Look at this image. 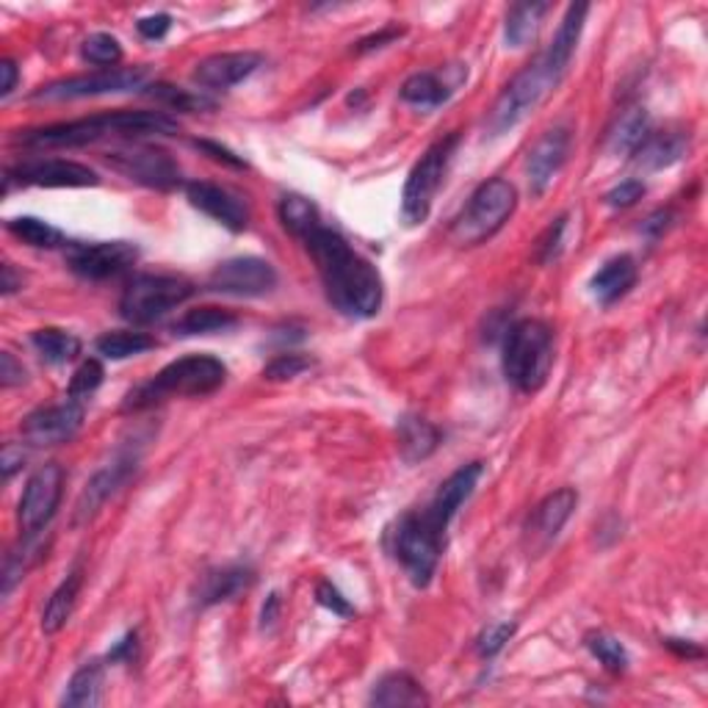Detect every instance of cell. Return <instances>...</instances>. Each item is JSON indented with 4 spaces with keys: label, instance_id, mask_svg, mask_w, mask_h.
Segmentation results:
<instances>
[{
    "label": "cell",
    "instance_id": "cell-1",
    "mask_svg": "<svg viewBox=\"0 0 708 708\" xmlns=\"http://www.w3.org/2000/svg\"><path fill=\"white\" fill-rule=\"evenodd\" d=\"M324 282L326 299L346 319H371L382 308V277L365 258H360L341 232L315 227L302 238Z\"/></svg>",
    "mask_w": 708,
    "mask_h": 708
},
{
    "label": "cell",
    "instance_id": "cell-2",
    "mask_svg": "<svg viewBox=\"0 0 708 708\" xmlns=\"http://www.w3.org/2000/svg\"><path fill=\"white\" fill-rule=\"evenodd\" d=\"M180 131L177 119L164 111H114V114L88 116V119L61 122V125L37 127L20 136L22 144L37 149L86 147L100 138H142V136H175Z\"/></svg>",
    "mask_w": 708,
    "mask_h": 708
},
{
    "label": "cell",
    "instance_id": "cell-3",
    "mask_svg": "<svg viewBox=\"0 0 708 708\" xmlns=\"http://www.w3.org/2000/svg\"><path fill=\"white\" fill-rule=\"evenodd\" d=\"M225 379L227 368L221 360L210 357V354H188V357H180L160 368L149 382L133 387L122 402V409L142 413V409L155 407L169 396H210L225 385Z\"/></svg>",
    "mask_w": 708,
    "mask_h": 708
},
{
    "label": "cell",
    "instance_id": "cell-4",
    "mask_svg": "<svg viewBox=\"0 0 708 708\" xmlns=\"http://www.w3.org/2000/svg\"><path fill=\"white\" fill-rule=\"evenodd\" d=\"M553 365V332L537 319L512 324L503 341V374L518 391L534 393L545 385Z\"/></svg>",
    "mask_w": 708,
    "mask_h": 708
},
{
    "label": "cell",
    "instance_id": "cell-5",
    "mask_svg": "<svg viewBox=\"0 0 708 708\" xmlns=\"http://www.w3.org/2000/svg\"><path fill=\"white\" fill-rule=\"evenodd\" d=\"M514 205H518V191L512 183L503 177L481 183L454 221L451 238L459 247H476V243L487 241L507 225L509 216L514 214Z\"/></svg>",
    "mask_w": 708,
    "mask_h": 708
},
{
    "label": "cell",
    "instance_id": "cell-6",
    "mask_svg": "<svg viewBox=\"0 0 708 708\" xmlns=\"http://www.w3.org/2000/svg\"><path fill=\"white\" fill-rule=\"evenodd\" d=\"M556 86L559 77L553 75L548 61L542 59V55L531 61V64L525 66L523 72H518V75L507 83V88L498 94L496 105H492L490 111V119H487V127H490L492 136H501V133L520 125L531 111H537L545 103V97Z\"/></svg>",
    "mask_w": 708,
    "mask_h": 708
},
{
    "label": "cell",
    "instance_id": "cell-7",
    "mask_svg": "<svg viewBox=\"0 0 708 708\" xmlns=\"http://www.w3.org/2000/svg\"><path fill=\"white\" fill-rule=\"evenodd\" d=\"M191 296L194 285L186 277L138 274L122 291L119 313L131 324H153Z\"/></svg>",
    "mask_w": 708,
    "mask_h": 708
},
{
    "label": "cell",
    "instance_id": "cell-8",
    "mask_svg": "<svg viewBox=\"0 0 708 708\" xmlns=\"http://www.w3.org/2000/svg\"><path fill=\"white\" fill-rule=\"evenodd\" d=\"M442 540L446 537L431 529L420 512L404 514L396 529L391 531L393 556L402 562L404 573L409 575L415 586H426L435 575L442 553Z\"/></svg>",
    "mask_w": 708,
    "mask_h": 708
},
{
    "label": "cell",
    "instance_id": "cell-9",
    "mask_svg": "<svg viewBox=\"0 0 708 708\" xmlns=\"http://www.w3.org/2000/svg\"><path fill=\"white\" fill-rule=\"evenodd\" d=\"M457 142V133L440 138V142L431 144V147L420 155L418 164L413 166L402 194V216L407 225H420V221H426L431 202H435L437 197V188H440L442 177H446L448 160H451Z\"/></svg>",
    "mask_w": 708,
    "mask_h": 708
},
{
    "label": "cell",
    "instance_id": "cell-10",
    "mask_svg": "<svg viewBox=\"0 0 708 708\" xmlns=\"http://www.w3.org/2000/svg\"><path fill=\"white\" fill-rule=\"evenodd\" d=\"M147 81V66H111V70L72 75L64 81L48 83L31 94L33 103H61V100L100 97V94H119L142 88Z\"/></svg>",
    "mask_w": 708,
    "mask_h": 708
},
{
    "label": "cell",
    "instance_id": "cell-11",
    "mask_svg": "<svg viewBox=\"0 0 708 708\" xmlns=\"http://www.w3.org/2000/svg\"><path fill=\"white\" fill-rule=\"evenodd\" d=\"M105 160L127 180L142 183L147 188L169 191V188L180 186V166L166 149L153 147V144H122V147L108 149Z\"/></svg>",
    "mask_w": 708,
    "mask_h": 708
},
{
    "label": "cell",
    "instance_id": "cell-12",
    "mask_svg": "<svg viewBox=\"0 0 708 708\" xmlns=\"http://www.w3.org/2000/svg\"><path fill=\"white\" fill-rule=\"evenodd\" d=\"M61 492H64V468L61 465L48 462L33 470L31 479L25 481V490H22L20 509H17L22 534H39L53 520L61 503Z\"/></svg>",
    "mask_w": 708,
    "mask_h": 708
},
{
    "label": "cell",
    "instance_id": "cell-13",
    "mask_svg": "<svg viewBox=\"0 0 708 708\" xmlns=\"http://www.w3.org/2000/svg\"><path fill=\"white\" fill-rule=\"evenodd\" d=\"M208 288L230 296H266L277 288V271L263 258H230L216 266L208 277Z\"/></svg>",
    "mask_w": 708,
    "mask_h": 708
},
{
    "label": "cell",
    "instance_id": "cell-14",
    "mask_svg": "<svg viewBox=\"0 0 708 708\" xmlns=\"http://www.w3.org/2000/svg\"><path fill=\"white\" fill-rule=\"evenodd\" d=\"M83 415H86V407H83L81 398L66 396V402L53 404V407H42L28 415L22 420L20 431L25 437V442H31L37 448L61 446V442L72 440L77 435V429L83 426Z\"/></svg>",
    "mask_w": 708,
    "mask_h": 708
},
{
    "label": "cell",
    "instance_id": "cell-15",
    "mask_svg": "<svg viewBox=\"0 0 708 708\" xmlns=\"http://www.w3.org/2000/svg\"><path fill=\"white\" fill-rule=\"evenodd\" d=\"M138 258L136 243L131 241H100L77 243L66 254V266L83 280H108L131 269Z\"/></svg>",
    "mask_w": 708,
    "mask_h": 708
},
{
    "label": "cell",
    "instance_id": "cell-16",
    "mask_svg": "<svg viewBox=\"0 0 708 708\" xmlns=\"http://www.w3.org/2000/svg\"><path fill=\"white\" fill-rule=\"evenodd\" d=\"M17 180L20 186H42V188H86L97 186V171L88 166L77 164V160L66 158H44V160H28V164L9 169L6 183Z\"/></svg>",
    "mask_w": 708,
    "mask_h": 708
},
{
    "label": "cell",
    "instance_id": "cell-17",
    "mask_svg": "<svg viewBox=\"0 0 708 708\" xmlns=\"http://www.w3.org/2000/svg\"><path fill=\"white\" fill-rule=\"evenodd\" d=\"M138 462V454L136 451H125V454H116L105 468H100L92 479L86 481V487L81 490L75 503V525L88 523L94 514L103 509V503L125 485L127 479L133 476Z\"/></svg>",
    "mask_w": 708,
    "mask_h": 708
},
{
    "label": "cell",
    "instance_id": "cell-18",
    "mask_svg": "<svg viewBox=\"0 0 708 708\" xmlns=\"http://www.w3.org/2000/svg\"><path fill=\"white\" fill-rule=\"evenodd\" d=\"M481 473H485L481 462H470V465H462V468L454 470V473L448 476V479L442 481L440 487H437V492H435V498H431L429 507L420 512L426 518V523L446 537L448 523H451L454 514L459 512V507L468 501L470 492L476 490Z\"/></svg>",
    "mask_w": 708,
    "mask_h": 708
},
{
    "label": "cell",
    "instance_id": "cell-19",
    "mask_svg": "<svg viewBox=\"0 0 708 708\" xmlns=\"http://www.w3.org/2000/svg\"><path fill=\"white\" fill-rule=\"evenodd\" d=\"M570 153V133L564 127H553V131L542 133L537 138L534 147L529 149V160H525V175H529V188L534 197L551 188V183L556 180L559 169L564 166Z\"/></svg>",
    "mask_w": 708,
    "mask_h": 708
},
{
    "label": "cell",
    "instance_id": "cell-20",
    "mask_svg": "<svg viewBox=\"0 0 708 708\" xmlns=\"http://www.w3.org/2000/svg\"><path fill=\"white\" fill-rule=\"evenodd\" d=\"M188 202L197 210H202L205 216L216 219L219 225H225L227 230L241 232L249 225V205L243 202L238 194H232L230 188L216 186V183H188L186 186Z\"/></svg>",
    "mask_w": 708,
    "mask_h": 708
},
{
    "label": "cell",
    "instance_id": "cell-21",
    "mask_svg": "<svg viewBox=\"0 0 708 708\" xmlns=\"http://www.w3.org/2000/svg\"><path fill=\"white\" fill-rule=\"evenodd\" d=\"M575 503H579V492L570 490V487H562V490L551 492V496H545L537 503L534 514L529 520V529H525V537H529L534 551H542V548H548L556 540L559 531L564 529V523L573 514Z\"/></svg>",
    "mask_w": 708,
    "mask_h": 708
},
{
    "label": "cell",
    "instance_id": "cell-22",
    "mask_svg": "<svg viewBox=\"0 0 708 708\" xmlns=\"http://www.w3.org/2000/svg\"><path fill=\"white\" fill-rule=\"evenodd\" d=\"M263 64L260 53H216L208 55L197 64L194 70V81L205 88H230L236 83H241L243 77L252 75L258 66Z\"/></svg>",
    "mask_w": 708,
    "mask_h": 708
},
{
    "label": "cell",
    "instance_id": "cell-23",
    "mask_svg": "<svg viewBox=\"0 0 708 708\" xmlns=\"http://www.w3.org/2000/svg\"><path fill=\"white\" fill-rule=\"evenodd\" d=\"M254 573L247 564H225V568L208 570L199 579L197 601L199 606H216V603L232 601L236 595L247 592L252 586Z\"/></svg>",
    "mask_w": 708,
    "mask_h": 708
},
{
    "label": "cell",
    "instance_id": "cell-24",
    "mask_svg": "<svg viewBox=\"0 0 708 708\" xmlns=\"http://www.w3.org/2000/svg\"><path fill=\"white\" fill-rule=\"evenodd\" d=\"M586 14H590V6L586 3H573L568 9V14H564L562 25H559L556 37H553L551 48L542 53V59L548 61V66L553 70V75L562 81V75L568 72L570 61H573V53H575V44H579L581 39V31H584V20Z\"/></svg>",
    "mask_w": 708,
    "mask_h": 708
},
{
    "label": "cell",
    "instance_id": "cell-25",
    "mask_svg": "<svg viewBox=\"0 0 708 708\" xmlns=\"http://www.w3.org/2000/svg\"><path fill=\"white\" fill-rule=\"evenodd\" d=\"M636 282V263L631 254H617V258L606 260L601 269L595 271L592 277L590 288H592V296L597 299L601 304H612L617 302L620 296L634 288Z\"/></svg>",
    "mask_w": 708,
    "mask_h": 708
},
{
    "label": "cell",
    "instance_id": "cell-26",
    "mask_svg": "<svg viewBox=\"0 0 708 708\" xmlns=\"http://www.w3.org/2000/svg\"><path fill=\"white\" fill-rule=\"evenodd\" d=\"M371 702L382 708H402V706H426L429 697L424 695L418 680L407 673H387L379 678L371 691Z\"/></svg>",
    "mask_w": 708,
    "mask_h": 708
},
{
    "label": "cell",
    "instance_id": "cell-27",
    "mask_svg": "<svg viewBox=\"0 0 708 708\" xmlns=\"http://www.w3.org/2000/svg\"><path fill=\"white\" fill-rule=\"evenodd\" d=\"M81 586H83V570L75 568L70 570L64 581L55 586V592L50 595L48 606L42 612V631L44 634H59L66 623H70L72 612H75V603L77 595H81Z\"/></svg>",
    "mask_w": 708,
    "mask_h": 708
},
{
    "label": "cell",
    "instance_id": "cell-28",
    "mask_svg": "<svg viewBox=\"0 0 708 708\" xmlns=\"http://www.w3.org/2000/svg\"><path fill=\"white\" fill-rule=\"evenodd\" d=\"M398 446L407 462H420V459L431 457L435 448L440 446V429L429 420L418 418V415H404L398 420Z\"/></svg>",
    "mask_w": 708,
    "mask_h": 708
},
{
    "label": "cell",
    "instance_id": "cell-29",
    "mask_svg": "<svg viewBox=\"0 0 708 708\" xmlns=\"http://www.w3.org/2000/svg\"><path fill=\"white\" fill-rule=\"evenodd\" d=\"M686 138L680 133H647L645 142L636 147V166L645 171L664 169V166H673L675 160L684 158L686 153Z\"/></svg>",
    "mask_w": 708,
    "mask_h": 708
},
{
    "label": "cell",
    "instance_id": "cell-30",
    "mask_svg": "<svg viewBox=\"0 0 708 708\" xmlns=\"http://www.w3.org/2000/svg\"><path fill=\"white\" fill-rule=\"evenodd\" d=\"M451 83L442 81L437 72H415L404 81L402 100L415 105V108H437V105H442L451 97Z\"/></svg>",
    "mask_w": 708,
    "mask_h": 708
},
{
    "label": "cell",
    "instance_id": "cell-31",
    "mask_svg": "<svg viewBox=\"0 0 708 708\" xmlns=\"http://www.w3.org/2000/svg\"><path fill=\"white\" fill-rule=\"evenodd\" d=\"M100 689H103V664L86 662L66 684L61 706L66 708H92L100 702Z\"/></svg>",
    "mask_w": 708,
    "mask_h": 708
},
{
    "label": "cell",
    "instance_id": "cell-32",
    "mask_svg": "<svg viewBox=\"0 0 708 708\" xmlns=\"http://www.w3.org/2000/svg\"><path fill=\"white\" fill-rule=\"evenodd\" d=\"M545 11L548 3H514L507 14V28H503V39L509 48H525L534 42Z\"/></svg>",
    "mask_w": 708,
    "mask_h": 708
},
{
    "label": "cell",
    "instance_id": "cell-33",
    "mask_svg": "<svg viewBox=\"0 0 708 708\" xmlns=\"http://www.w3.org/2000/svg\"><path fill=\"white\" fill-rule=\"evenodd\" d=\"M6 230L17 238V241L28 243L37 249H55L64 241V232L59 227L48 225V221L37 219V216H17V219L6 221Z\"/></svg>",
    "mask_w": 708,
    "mask_h": 708
},
{
    "label": "cell",
    "instance_id": "cell-34",
    "mask_svg": "<svg viewBox=\"0 0 708 708\" xmlns=\"http://www.w3.org/2000/svg\"><path fill=\"white\" fill-rule=\"evenodd\" d=\"M31 343L33 348L53 365L70 363V360H75L77 354H81V341H77L72 332L55 330V326H44V330L33 332Z\"/></svg>",
    "mask_w": 708,
    "mask_h": 708
},
{
    "label": "cell",
    "instance_id": "cell-35",
    "mask_svg": "<svg viewBox=\"0 0 708 708\" xmlns=\"http://www.w3.org/2000/svg\"><path fill=\"white\" fill-rule=\"evenodd\" d=\"M647 136V111L645 108H628L617 119V125L608 133V149L617 155L636 153Z\"/></svg>",
    "mask_w": 708,
    "mask_h": 708
},
{
    "label": "cell",
    "instance_id": "cell-36",
    "mask_svg": "<svg viewBox=\"0 0 708 708\" xmlns=\"http://www.w3.org/2000/svg\"><path fill=\"white\" fill-rule=\"evenodd\" d=\"M94 348L108 360H127L147 352V348H155V337L147 332H105L94 341Z\"/></svg>",
    "mask_w": 708,
    "mask_h": 708
},
{
    "label": "cell",
    "instance_id": "cell-37",
    "mask_svg": "<svg viewBox=\"0 0 708 708\" xmlns=\"http://www.w3.org/2000/svg\"><path fill=\"white\" fill-rule=\"evenodd\" d=\"M280 221L288 232H293L296 238H304L310 230L321 227L319 208H315L310 199L291 194V197H282L280 202Z\"/></svg>",
    "mask_w": 708,
    "mask_h": 708
},
{
    "label": "cell",
    "instance_id": "cell-38",
    "mask_svg": "<svg viewBox=\"0 0 708 708\" xmlns=\"http://www.w3.org/2000/svg\"><path fill=\"white\" fill-rule=\"evenodd\" d=\"M236 324V315L230 310L221 308H197L188 310L180 321L175 324V332L180 335H208V332L227 330V326Z\"/></svg>",
    "mask_w": 708,
    "mask_h": 708
},
{
    "label": "cell",
    "instance_id": "cell-39",
    "mask_svg": "<svg viewBox=\"0 0 708 708\" xmlns=\"http://www.w3.org/2000/svg\"><path fill=\"white\" fill-rule=\"evenodd\" d=\"M586 647H590L592 656H595L608 673L620 675L625 673V667H628V653H625V647L620 645L614 636L601 634V631H597V634L586 636Z\"/></svg>",
    "mask_w": 708,
    "mask_h": 708
},
{
    "label": "cell",
    "instance_id": "cell-40",
    "mask_svg": "<svg viewBox=\"0 0 708 708\" xmlns=\"http://www.w3.org/2000/svg\"><path fill=\"white\" fill-rule=\"evenodd\" d=\"M81 53L88 64L111 70V66H116L122 61V44L111 33H92L88 39H83Z\"/></svg>",
    "mask_w": 708,
    "mask_h": 708
},
{
    "label": "cell",
    "instance_id": "cell-41",
    "mask_svg": "<svg viewBox=\"0 0 708 708\" xmlns=\"http://www.w3.org/2000/svg\"><path fill=\"white\" fill-rule=\"evenodd\" d=\"M147 94H149V97L160 100V103H166V105H169V108H177V111L214 108V100L202 97V94L188 92V88L169 86V83H155V86H149Z\"/></svg>",
    "mask_w": 708,
    "mask_h": 708
},
{
    "label": "cell",
    "instance_id": "cell-42",
    "mask_svg": "<svg viewBox=\"0 0 708 708\" xmlns=\"http://www.w3.org/2000/svg\"><path fill=\"white\" fill-rule=\"evenodd\" d=\"M100 382H103V365H100L97 360H83V363L77 365L75 374H72L70 391H66V396L81 398V402H83V398L92 396V393L97 391Z\"/></svg>",
    "mask_w": 708,
    "mask_h": 708
},
{
    "label": "cell",
    "instance_id": "cell-43",
    "mask_svg": "<svg viewBox=\"0 0 708 708\" xmlns=\"http://www.w3.org/2000/svg\"><path fill=\"white\" fill-rule=\"evenodd\" d=\"M308 368H310V360L304 357V354L288 352V354H277V357L263 368V376L271 382H282V379H293V376H299Z\"/></svg>",
    "mask_w": 708,
    "mask_h": 708
},
{
    "label": "cell",
    "instance_id": "cell-44",
    "mask_svg": "<svg viewBox=\"0 0 708 708\" xmlns=\"http://www.w3.org/2000/svg\"><path fill=\"white\" fill-rule=\"evenodd\" d=\"M512 636H514V623H496L479 636V642H476V650H479L481 658H492L496 653L503 650V645H507Z\"/></svg>",
    "mask_w": 708,
    "mask_h": 708
},
{
    "label": "cell",
    "instance_id": "cell-45",
    "mask_svg": "<svg viewBox=\"0 0 708 708\" xmlns=\"http://www.w3.org/2000/svg\"><path fill=\"white\" fill-rule=\"evenodd\" d=\"M315 601L324 608H330L332 614H337V617H352L354 614V606L343 597V592L337 590L332 581H321V584L315 586Z\"/></svg>",
    "mask_w": 708,
    "mask_h": 708
},
{
    "label": "cell",
    "instance_id": "cell-46",
    "mask_svg": "<svg viewBox=\"0 0 708 708\" xmlns=\"http://www.w3.org/2000/svg\"><path fill=\"white\" fill-rule=\"evenodd\" d=\"M642 194H645V186H642L639 180H625L620 183V186H614L603 199H606V205H612V208H631L636 199H642Z\"/></svg>",
    "mask_w": 708,
    "mask_h": 708
},
{
    "label": "cell",
    "instance_id": "cell-47",
    "mask_svg": "<svg viewBox=\"0 0 708 708\" xmlns=\"http://www.w3.org/2000/svg\"><path fill=\"white\" fill-rule=\"evenodd\" d=\"M194 147L197 149H202L205 155H210V158L214 160H219V164H225V166H232V169H247V164H243L241 158H238L236 153H232V149H227V147H221V144H216V142H208V138H197V142H194Z\"/></svg>",
    "mask_w": 708,
    "mask_h": 708
},
{
    "label": "cell",
    "instance_id": "cell-48",
    "mask_svg": "<svg viewBox=\"0 0 708 708\" xmlns=\"http://www.w3.org/2000/svg\"><path fill=\"white\" fill-rule=\"evenodd\" d=\"M136 28H138V33H142L144 39H149V42H158V39H164L166 33H169L171 17L169 14L144 17V20L136 22Z\"/></svg>",
    "mask_w": 708,
    "mask_h": 708
},
{
    "label": "cell",
    "instance_id": "cell-49",
    "mask_svg": "<svg viewBox=\"0 0 708 708\" xmlns=\"http://www.w3.org/2000/svg\"><path fill=\"white\" fill-rule=\"evenodd\" d=\"M564 221L568 219H556L551 227H548L545 238L540 241V260L542 263H548V260H553L559 254V249H562V232H564Z\"/></svg>",
    "mask_w": 708,
    "mask_h": 708
},
{
    "label": "cell",
    "instance_id": "cell-50",
    "mask_svg": "<svg viewBox=\"0 0 708 708\" xmlns=\"http://www.w3.org/2000/svg\"><path fill=\"white\" fill-rule=\"evenodd\" d=\"M25 382V368L22 363H17V357L11 352L0 354V385L14 387Z\"/></svg>",
    "mask_w": 708,
    "mask_h": 708
},
{
    "label": "cell",
    "instance_id": "cell-51",
    "mask_svg": "<svg viewBox=\"0 0 708 708\" xmlns=\"http://www.w3.org/2000/svg\"><path fill=\"white\" fill-rule=\"evenodd\" d=\"M22 462H25V454H22V448L6 446V448H3V457H0V468H3V479L9 481L11 476H14L17 470L22 468Z\"/></svg>",
    "mask_w": 708,
    "mask_h": 708
},
{
    "label": "cell",
    "instance_id": "cell-52",
    "mask_svg": "<svg viewBox=\"0 0 708 708\" xmlns=\"http://www.w3.org/2000/svg\"><path fill=\"white\" fill-rule=\"evenodd\" d=\"M133 653H136V634H127L125 639L116 642L114 650L108 653V662H131Z\"/></svg>",
    "mask_w": 708,
    "mask_h": 708
},
{
    "label": "cell",
    "instance_id": "cell-53",
    "mask_svg": "<svg viewBox=\"0 0 708 708\" xmlns=\"http://www.w3.org/2000/svg\"><path fill=\"white\" fill-rule=\"evenodd\" d=\"M0 77H3V81H0V97H9V94L14 92V86H17V64L14 61L6 59L3 64H0Z\"/></svg>",
    "mask_w": 708,
    "mask_h": 708
},
{
    "label": "cell",
    "instance_id": "cell-54",
    "mask_svg": "<svg viewBox=\"0 0 708 708\" xmlns=\"http://www.w3.org/2000/svg\"><path fill=\"white\" fill-rule=\"evenodd\" d=\"M277 612H280V595H277V592H271V595L266 597L263 612H260V625H263V628H269V625H274Z\"/></svg>",
    "mask_w": 708,
    "mask_h": 708
},
{
    "label": "cell",
    "instance_id": "cell-55",
    "mask_svg": "<svg viewBox=\"0 0 708 708\" xmlns=\"http://www.w3.org/2000/svg\"><path fill=\"white\" fill-rule=\"evenodd\" d=\"M0 288H3L6 296H9V293H14L17 288H22V277L14 274V266L11 263H3V282H0Z\"/></svg>",
    "mask_w": 708,
    "mask_h": 708
},
{
    "label": "cell",
    "instance_id": "cell-56",
    "mask_svg": "<svg viewBox=\"0 0 708 708\" xmlns=\"http://www.w3.org/2000/svg\"><path fill=\"white\" fill-rule=\"evenodd\" d=\"M667 642V647H673L675 653H680V656H689V658H697L702 656V650L697 645H691V642H686V645H680V639H664Z\"/></svg>",
    "mask_w": 708,
    "mask_h": 708
},
{
    "label": "cell",
    "instance_id": "cell-57",
    "mask_svg": "<svg viewBox=\"0 0 708 708\" xmlns=\"http://www.w3.org/2000/svg\"><path fill=\"white\" fill-rule=\"evenodd\" d=\"M398 33L402 31H385V33H376V37H371V39H363V42H360V48L357 50H371V48H379L382 42H387V39H396Z\"/></svg>",
    "mask_w": 708,
    "mask_h": 708
}]
</instances>
